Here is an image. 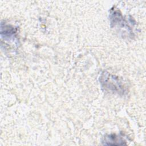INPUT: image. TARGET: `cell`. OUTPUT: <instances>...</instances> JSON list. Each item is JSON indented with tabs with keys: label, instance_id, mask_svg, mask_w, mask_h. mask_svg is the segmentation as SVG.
Listing matches in <instances>:
<instances>
[{
	"label": "cell",
	"instance_id": "cell-1",
	"mask_svg": "<svg viewBox=\"0 0 146 146\" xmlns=\"http://www.w3.org/2000/svg\"><path fill=\"white\" fill-rule=\"evenodd\" d=\"M100 83L103 87L107 89L119 93L124 91L123 86L121 85L119 80L114 76L108 72H104L100 76Z\"/></svg>",
	"mask_w": 146,
	"mask_h": 146
},
{
	"label": "cell",
	"instance_id": "cell-2",
	"mask_svg": "<svg viewBox=\"0 0 146 146\" xmlns=\"http://www.w3.org/2000/svg\"><path fill=\"white\" fill-rule=\"evenodd\" d=\"M105 143L106 145H123L125 144L124 143V140L118 136L115 135H108L105 137Z\"/></svg>",
	"mask_w": 146,
	"mask_h": 146
}]
</instances>
